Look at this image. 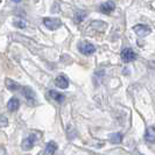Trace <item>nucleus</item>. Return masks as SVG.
I'll return each mask as SVG.
<instances>
[{"label": "nucleus", "instance_id": "obj_1", "mask_svg": "<svg viewBox=\"0 0 155 155\" xmlns=\"http://www.w3.org/2000/svg\"><path fill=\"white\" fill-rule=\"evenodd\" d=\"M43 23H45V26L47 28H49L51 31L57 29V28H60L62 26V21L60 19H57V18H45Z\"/></svg>", "mask_w": 155, "mask_h": 155}, {"label": "nucleus", "instance_id": "obj_2", "mask_svg": "<svg viewBox=\"0 0 155 155\" xmlns=\"http://www.w3.org/2000/svg\"><path fill=\"white\" fill-rule=\"evenodd\" d=\"M78 49H79V51L82 53V54L84 55H92L94 51H96V47L93 46L92 43H90V42H81L79 45H78Z\"/></svg>", "mask_w": 155, "mask_h": 155}, {"label": "nucleus", "instance_id": "obj_3", "mask_svg": "<svg viewBox=\"0 0 155 155\" xmlns=\"http://www.w3.org/2000/svg\"><path fill=\"white\" fill-rule=\"evenodd\" d=\"M137 58V54L133 51L131 48H126L121 51V60L124 62L128 63V62H132Z\"/></svg>", "mask_w": 155, "mask_h": 155}, {"label": "nucleus", "instance_id": "obj_4", "mask_svg": "<svg viewBox=\"0 0 155 155\" xmlns=\"http://www.w3.org/2000/svg\"><path fill=\"white\" fill-rule=\"evenodd\" d=\"M133 31H135V34L138 36H140V38H145V36H147L148 34H150V28L147 27V26H145V25H137V26H134Z\"/></svg>", "mask_w": 155, "mask_h": 155}, {"label": "nucleus", "instance_id": "obj_5", "mask_svg": "<svg viewBox=\"0 0 155 155\" xmlns=\"http://www.w3.org/2000/svg\"><path fill=\"white\" fill-rule=\"evenodd\" d=\"M35 140H36L35 134H31L28 138H26L23 140L22 145H21L23 150H31V148L34 147V145H35Z\"/></svg>", "mask_w": 155, "mask_h": 155}, {"label": "nucleus", "instance_id": "obj_6", "mask_svg": "<svg viewBox=\"0 0 155 155\" xmlns=\"http://www.w3.org/2000/svg\"><path fill=\"white\" fill-rule=\"evenodd\" d=\"M48 97H49L50 99H53L54 101H56V103H58V104H62L63 101H64V99H65V96H64V94L57 92V91H55V90L48 91Z\"/></svg>", "mask_w": 155, "mask_h": 155}, {"label": "nucleus", "instance_id": "obj_7", "mask_svg": "<svg viewBox=\"0 0 155 155\" xmlns=\"http://www.w3.org/2000/svg\"><path fill=\"white\" fill-rule=\"evenodd\" d=\"M116 9V5L113 1H106L101 5V12L104 14H110Z\"/></svg>", "mask_w": 155, "mask_h": 155}, {"label": "nucleus", "instance_id": "obj_8", "mask_svg": "<svg viewBox=\"0 0 155 155\" xmlns=\"http://www.w3.org/2000/svg\"><path fill=\"white\" fill-rule=\"evenodd\" d=\"M21 93L25 96V98L29 101V103H33V101H35V92L31 90L29 86H23V87H21Z\"/></svg>", "mask_w": 155, "mask_h": 155}, {"label": "nucleus", "instance_id": "obj_9", "mask_svg": "<svg viewBox=\"0 0 155 155\" xmlns=\"http://www.w3.org/2000/svg\"><path fill=\"white\" fill-rule=\"evenodd\" d=\"M55 84H56L57 87H60V89H67L69 86V79L67 78V76H64V75H60V76H57L56 79H55Z\"/></svg>", "mask_w": 155, "mask_h": 155}, {"label": "nucleus", "instance_id": "obj_10", "mask_svg": "<svg viewBox=\"0 0 155 155\" xmlns=\"http://www.w3.org/2000/svg\"><path fill=\"white\" fill-rule=\"evenodd\" d=\"M145 140L148 143H155V127H148L146 130Z\"/></svg>", "mask_w": 155, "mask_h": 155}, {"label": "nucleus", "instance_id": "obj_11", "mask_svg": "<svg viewBox=\"0 0 155 155\" xmlns=\"http://www.w3.org/2000/svg\"><path fill=\"white\" fill-rule=\"evenodd\" d=\"M19 106H20V101L15 97L11 98L9 101L7 103V110L9 112H15L16 110L19 109Z\"/></svg>", "mask_w": 155, "mask_h": 155}, {"label": "nucleus", "instance_id": "obj_12", "mask_svg": "<svg viewBox=\"0 0 155 155\" xmlns=\"http://www.w3.org/2000/svg\"><path fill=\"white\" fill-rule=\"evenodd\" d=\"M56 149H57V145L55 143L54 141H50L48 145H47L46 149H45V152H43V154L45 155H53L56 152Z\"/></svg>", "mask_w": 155, "mask_h": 155}, {"label": "nucleus", "instance_id": "obj_13", "mask_svg": "<svg viewBox=\"0 0 155 155\" xmlns=\"http://www.w3.org/2000/svg\"><path fill=\"white\" fill-rule=\"evenodd\" d=\"M5 83H6L7 89H8V90H11V91H15V90H19V89L21 87V86L16 83V82L12 81V79H9V78H7V79L5 81Z\"/></svg>", "mask_w": 155, "mask_h": 155}, {"label": "nucleus", "instance_id": "obj_14", "mask_svg": "<svg viewBox=\"0 0 155 155\" xmlns=\"http://www.w3.org/2000/svg\"><path fill=\"white\" fill-rule=\"evenodd\" d=\"M110 141H111V143H114V145L120 143L123 141V134L121 133H113V134H111Z\"/></svg>", "mask_w": 155, "mask_h": 155}, {"label": "nucleus", "instance_id": "obj_15", "mask_svg": "<svg viewBox=\"0 0 155 155\" xmlns=\"http://www.w3.org/2000/svg\"><path fill=\"white\" fill-rule=\"evenodd\" d=\"M87 15V13H86L85 11H77L76 13H75V21L76 22H81L82 20H84Z\"/></svg>", "mask_w": 155, "mask_h": 155}, {"label": "nucleus", "instance_id": "obj_16", "mask_svg": "<svg viewBox=\"0 0 155 155\" xmlns=\"http://www.w3.org/2000/svg\"><path fill=\"white\" fill-rule=\"evenodd\" d=\"M14 26L18 27V28H25L26 27V22L23 20H16V21H14Z\"/></svg>", "mask_w": 155, "mask_h": 155}, {"label": "nucleus", "instance_id": "obj_17", "mask_svg": "<svg viewBox=\"0 0 155 155\" xmlns=\"http://www.w3.org/2000/svg\"><path fill=\"white\" fill-rule=\"evenodd\" d=\"M0 155H7L6 154V150H5L2 147H0Z\"/></svg>", "mask_w": 155, "mask_h": 155}, {"label": "nucleus", "instance_id": "obj_18", "mask_svg": "<svg viewBox=\"0 0 155 155\" xmlns=\"http://www.w3.org/2000/svg\"><path fill=\"white\" fill-rule=\"evenodd\" d=\"M13 1H14V2H20L21 0H13Z\"/></svg>", "mask_w": 155, "mask_h": 155}]
</instances>
